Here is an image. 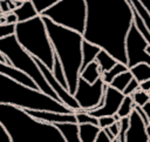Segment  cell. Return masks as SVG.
Returning <instances> with one entry per match:
<instances>
[{
    "instance_id": "83f0119b",
    "label": "cell",
    "mask_w": 150,
    "mask_h": 142,
    "mask_svg": "<svg viewBox=\"0 0 150 142\" xmlns=\"http://www.w3.org/2000/svg\"><path fill=\"white\" fill-rule=\"evenodd\" d=\"M59 1H61V0H32L33 5L36 8V11H38L39 14H42L46 9H48L49 7L54 6Z\"/></svg>"
},
{
    "instance_id": "836d02e7",
    "label": "cell",
    "mask_w": 150,
    "mask_h": 142,
    "mask_svg": "<svg viewBox=\"0 0 150 142\" xmlns=\"http://www.w3.org/2000/svg\"><path fill=\"white\" fill-rule=\"evenodd\" d=\"M5 21H6V23H18V18L14 14V12L11 11L5 15Z\"/></svg>"
},
{
    "instance_id": "f6af8a7d",
    "label": "cell",
    "mask_w": 150,
    "mask_h": 142,
    "mask_svg": "<svg viewBox=\"0 0 150 142\" xmlns=\"http://www.w3.org/2000/svg\"><path fill=\"white\" fill-rule=\"evenodd\" d=\"M21 1H22V2H25V1H28V0H21Z\"/></svg>"
},
{
    "instance_id": "f1b7e54d",
    "label": "cell",
    "mask_w": 150,
    "mask_h": 142,
    "mask_svg": "<svg viewBox=\"0 0 150 142\" xmlns=\"http://www.w3.org/2000/svg\"><path fill=\"white\" fill-rule=\"evenodd\" d=\"M16 23H0V39L7 38L15 33Z\"/></svg>"
},
{
    "instance_id": "30bf717a",
    "label": "cell",
    "mask_w": 150,
    "mask_h": 142,
    "mask_svg": "<svg viewBox=\"0 0 150 142\" xmlns=\"http://www.w3.org/2000/svg\"><path fill=\"white\" fill-rule=\"evenodd\" d=\"M35 61H36L39 68L41 69V72L43 73L46 80H47L48 83H49V86L52 87V89L54 90V93L56 94V96L59 97L60 102H62L66 107H68V108L71 109L73 111L80 110V106H79V103H77L75 96H74L67 88H64V87L55 79V76L53 75L52 70H50L46 65H43V63H42L40 60H38V59H35Z\"/></svg>"
},
{
    "instance_id": "4dcf8cb0",
    "label": "cell",
    "mask_w": 150,
    "mask_h": 142,
    "mask_svg": "<svg viewBox=\"0 0 150 142\" xmlns=\"http://www.w3.org/2000/svg\"><path fill=\"white\" fill-rule=\"evenodd\" d=\"M115 122H117L116 121V119L114 117V115L112 116H102V117H98V127L101 128V129H103V128H108V127H110L112 123H115Z\"/></svg>"
},
{
    "instance_id": "ffe728a7",
    "label": "cell",
    "mask_w": 150,
    "mask_h": 142,
    "mask_svg": "<svg viewBox=\"0 0 150 142\" xmlns=\"http://www.w3.org/2000/svg\"><path fill=\"white\" fill-rule=\"evenodd\" d=\"M95 61L98 63L102 74L105 73V72H108L109 69H111V68L118 62L114 56H111V55H110L108 52H105L104 49H101V50H100V53L97 54Z\"/></svg>"
},
{
    "instance_id": "8992f818",
    "label": "cell",
    "mask_w": 150,
    "mask_h": 142,
    "mask_svg": "<svg viewBox=\"0 0 150 142\" xmlns=\"http://www.w3.org/2000/svg\"><path fill=\"white\" fill-rule=\"evenodd\" d=\"M0 50L1 53L8 59L9 65L15 67L16 69L21 70L26 75H28L36 84L38 89L45 93L46 95L53 97L56 101H60L52 87L49 86L48 81L46 80L43 73L39 68L35 58L30 55L18 41L15 34L9 35L7 38L0 39ZM62 103V102H61Z\"/></svg>"
},
{
    "instance_id": "52a82bcc",
    "label": "cell",
    "mask_w": 150,
    "mask_h": 142,
    "mask_svg": "<svg viewBox=\"0 0 150 142\" xmlns=\"http://www.w3.org/2000/svg\"><path fill=\"white\" fill-rule=\"evenodd\" d=\"M40 15L83 34L87 20V4L86 0H61Z\"/></svg>"
},
{
    "instance_id": "d590c367",
    "label": "cell",
    "mask_w": 150,
    "mask_h": 142,
    "mask_svg": "<svg viewBox=\"0 0 150 142\" xmlns=\"http://www.w3.org/2000/svg\"><path fill=\"white\" fill-rule=\"evenodd\" d=\"M141 108L143 109V111L145 113V115H146V116L150 119V101H148V102H146V103H145L143 107H141Z\"/></svg>"
},
{
    "instance_id": "e575fe53",
    "label": "cell",
    "mask_w": 150,
    "mask_h": 142,
    "mask_svg": "<svg viewBox=\"0 0 150 142\" xmlns=\"http://www.w3.org/2000/svg\"><path fill=\"white\" fill-rule=\"evenodd\" d=\"M109 128V130L112 133V135L115 136V137H117V135L120 134V129H121V124H120V121H117V122H115V123H112L110 127H108Z\"/></svg>"
},
{
    "instance_id": "7c38bea8",
    "label": "cell",
    "mask_w": 150,
    "mask_h": 142,
    "mask_svg": "<svg viewBox=\"0 0 150 142\" xmlns=\"http://www.w3.org/2000/svg\"><path fill=\"white\" fill-rule=\"evenodd\" d=\"M148 126L143 122L142 117L136 109L129 116V127L127 130V142H149Z\"/></svg>"
},
{
    "instance_id": "6da1fadb",
    "label": "cell",
    "mask_w": 150,
    "mask_h": 142,
    "mask_svg": "<svg viewBox=\"0 0 150 142\" xmlns=\"http://www.w3.org/2000/svg\"><path fill=\"white\" fill-rule=\"evenodd\" d=\"M87 20L83 39L128 63L125 40L132 25V9L127 0H86Z\"/></svg>"
},
{
    "instance_id": "ba28073f",
    "label": "cell",
    "mask_w": 150,
    "mask_h": 142,
    "mask_svg": "<svg viewBox=\"0 0 150 142\" xmlns=\"http://www.w3.org/2000/svg\"><path fill=\"white\" fill-rule=\"evenodd\" d=\"M105 83L102 80V76L96 80L94 83H89L82 77L79 79L76 90L74 96L80 106L81 110L90 111L103 104Z\"/></svg>"
},
{
    "instance_id": "74e56055",
    "label": "cell",
    "mask_w": 150,
    "mask_h": 142,
    "mask_svg": "<svg viewBox=\"0 0 150 142\" xmlns=\"http://www.w3.org/2000/svg\"><path fill=\"white\" fill-rule=\"evenodd\" d=\"M0 5H1V8H2V11H5V12H11L9 5H8V0H5V1H0Z\"/></svg>"
},
{
    "instance_id": "44dd1931",
    "label": "cell",
    "mask_w": 150,
    "mask_h": 142,
    "mask_svg": "<svg viewBox=\"0 0 150 142\" xmlns=\"http://www.w3.org/2000/svg\"><path fill=\"white\" fill-rule=\"evenodd\" d=\"M130 72L132 73L134 79H136L139 83L145 82L150 79V65L148 63H137L130 68Z\"/></svg>"
},
{
    "instance_id": "8d00e7d4",
    "label": "cell",
    "mask_w": 150,
    "mask_h": 142,
    "mask_svg": "<svg viewBox=\"0 0 150 142\" xmlns=\"http://www.w3.org/2000/svg\"><path fill=\"white\" fill-rule=\"evenodd\" d=\"M139 88L143 89V90H145V92H149L150 90V79L148 81H145V82H142L139 84Z\"/></svg>"
},
{
    "instance_id": "b9f144b4",
    "label": "cell",
    "mask_w": 150,
    "mask_h": 142,
    "mask_svg": "<svg viewBox=\"0 0 150 142\" xmlns=\"http://www.w3.org/2000/svg\"><path fill=\"white\" fill-rule=\"evenodd\" d=\"M145 50H146V53L150 55V45H148V46H146V49H145Z\"/></svg>"
},
{
    "instance_id": "5b68a950",
    "label": "cell",
    "mask_w": 150,
    "mask_h": 142,
    "mask_svg": "<svg viewBox=\"0 0 150 142\" xmlns=\"http://www.w3.org/2000/svg\"><path fill=\"white\" fill-rule=\"evenodd\" d=\"M15 36L19 43L50 70L54 66V49L41 15L15 25Z\"/></svg>"
},
{
    "instance_id": "d6a6232c",
    "label": "cell",
    "mask_w": 150,
    "mask_h": 142,
    "mask_svg": "<svg viewBox=\"0 0 150 142\" xmlns=\"http://www.w3.org/2000/svg\"><path fill=\"white\" fill-rule=\"evenodd\" d=\"M0 142H12L11 137L8 135V133L6 131V129L2 127V124L0 123Z\"/></svg>"
},
{
    "instance_id": "ab89813d",
    "label": "cell",
    "mask_w": 150,
    "mask_h": 142,
    "mask_svg": "<svg viewBox=\"0 0 150 142\" xmlns=\"http://www.w3.org/2000/svg\"><path fill=\"white\" fill-rule=\"evenodd\" d=\"M0 61H1V62H5V63H8V65H9V61H8V59H7V58H6V56H5V55L1 53V50H0Z\"/></svg>"
},
{
    "instance_id": "ee69618b",
    "label": "cell",
    "mask_w": 150,
    "mask_h": 142,
    "mask_svg": "<svg viewBox=\"0 0 150 142\" xmlns=\"http://www.w3.org/2000/svg\"><path fill=\"white\" fill-rule=\"evenodd\" d=\"M112 142H118V141H117V138H116V137H115V138H114V140H112Z\"/></svg>"
},
{
    "instance_id": "4316f807",
    "label": "cell",
    "mask_w": 150,
    "mask_h": 142,
    "mask_svg": "<svg viewBox=\"0 0 150 142\" xmlns=\"http://www.w3.org/2000/svg\"><path fill=\"white\" fill-rule=\"evenodd\" d=\"M131 96L135 102V106H138V107H143L148 101H150V95L148 94V92H145L141 88L138 90H136Z\"/></svg>"
},
{
    "instance_id": "8fae6325",
    "label": "cell",
    "mask_w": 150,
    "mask_h": 142,
    "mask_svg": "<svg viewBox=\"0 0 150 142\" xmlns=\"http://www.w3.org/2000/svg\"><path fill=\"white\" fill-rule=\"evenodd\" d=\"M124 94L117 89H115L114 87H111L110 84H105V89H104V97H103V104L94 110L88 111L90 115L95 116V117H102V116H112L115 114H117L118 108L124 99Z\"/></svg>"
},
{
    "instance_id": "9c48e42d",
    "label": "cell",
    "mask_w": 150,
    "mask_h": 142,
    "mask_svg": "<svg viewBox=\"0 0 150 142\" xmlns=\"http://www.w3.org/2000/svg\"><path fill=\"white\" fill-rule=\"evenodd\" d=\"M149 43L144 39V36L138 32L136 26L132 23L125 40V52L128 60V68L130 69L137 63H148L150 65V55L146 53V46Z\"/></svg>"
},
{
    "instance_id": "1f68e13d",
    "label": "cell",
    "mask_w": 150,
    "mask_h": 142,
    "mask_svg": "<svg viewBox=\"0 0 150 142\" xmlns=\"http://www.w3.org/2000/svg\"><path fill=\"white\" fill-rule=\"evenodd\" d=\"M94 142H112V141L109 138V136L107 135V133L104 131V129H101L100 133H98V135H97V137H96V140Z\"/></svg>"
},
{
    "instance_id": "603a6c76",
    "label": "cell",
    "mask_w": 150,
    "mask_h": 142,
    "mask_svg": "<svg viewBox=\"0 0 150 142\" xmlns=\"http://www.w3.org/2000/svg\"><path fill=\"white\" fill-rule=\"evenodd\" d=\"M127 70H129V68H128V66H127L125 63L117 62L111 69H109L108 72H105V73L102 74V80L104 81L105 84H110V82H111L117 75H120V74H122L123 72H127Z\"/></svg>"
},
{
    "instance_id": "f35d334b",
    "label": "cell",
    "mask_w": 150,
    "mask_h": 142,
    "mask_svg": "<svg viewBox=\"0 0 150 142\" xmlns=\"http://www.w3.org/2000/svg\"><path fill=\"white\" fill-rule=\"evenodd\" d=\"M103 129H104V131H105V133H107V135H108V136H109V138H110V140H111V141H112V140H114V138H115V136H114V135H112V133H111V131H110V130H109V128H103Z\"/></svg>"
},
{
    "instance_id": "7a4b0ae2",
    "label": "cell",
    "mask_w": 150,
    "mask_h": 142,
    "mask_svg": "<svg viewBox=\"0 0 150 142\" xmlns=\"http://www.w3.org/2000/svg\"><path fill=\"white\" fill-rule=\"evenodd\" d=\"M0 123L12 142H66L55 124L40 121L15 106L0 104Z\"/></svg>"
},
{
    "instance_id": "60d3db41",
    "label": "cell",
    "mask_w": 150,
    "mask_h": 142,
    "mask_svg": "<svg viewBox=\"0 0 150 142\" xmlns=\"http://www.w3.org/2000/svg\"><path fill=\"white\" fill-rule=\"evenodd\" d=\"M139 1H141V2L146 7V9L150 12V0H139Z\"/></svg>"
},
{
    "instance_id": "f546056e",
    "label": "cell",
    "mask_w": 150,
    "mask_h": 142,
    "mask_svg": "<svg viewBox=\"0 0 150 142\" xmlns=\"http://www.w3.org/2000/svg\"><path fill=\"white\" fill-rule=\"evenodd\" d=\"M139 82L136 80V79H132L129 83H128V86L125 87V89L123 90V94L125 95V96H129V95H132L136 90H138L139 89Z\"/></svg>"
},
{
    "instance_id": "e0dca14e",
    "label": "cell",
    "mask_w": 150,
    "mask_h": 142,
    "mask_svg": "<svg viewBox=\"0 0 150 142\" xmlns=\"http://www.w3.org/2000/svg\"><path fill=\"white\" fill-rule=\"evenodd\" d=\"M101 48L87 40H83L82 42V68L81 70L87 66L89 65L90 62L95 61L97 54L100 53Z\"/></svg>"
},
{
    "instance_id": "4fadbf2b",
    "label": "cell",
    "mask_w": 150,
    "mask_h": 142,
    "mask_svg": "<svg viewBox=\"0 0 150 142\" xmlns=\"http://www.w3.org/2000/svg\"><path fill=\"white\" fill-rule=\"evenodd\" d=\"M26 111L43 122L47 123H77L76 122V116L75 113H70V114H62V113H57V111H49V110H34V109H26Z\"/></svg>"
},
{
    "instance_id": "7402d4cb",
    "label": "cell",
    "mask_w": 150,
    "mask_h": 142,
    "mask_svg": "<svg viewBox=\"0 0 150 142\" xmlns=\"http://www.w3.org/2000/svg\"><path fill=\"white\" fill-rule=\"evenodd\" d=\"M132 79H134L132 73H131V72H130V69H129V70L123 72L122 74L117 75V76H116V77L110 82V86H111V87H114L115 89H117V90H120V92H122V93H123V90L125 89V87L128 86V83H129Z\"/></svg>"
},
{
    "instance_id": "484cf974",
    "label": "cell",
    "mask_w": 150,
    "mask_h": 142,
    "mask_svg": "<svg viewBox=\"0 0 150 142\" xmlns=\"http://www.w3.org/2000/svg\"><path fill=\"white\" fill-rule=\"evenodd\" d=\"M75 116H76V122L79 124H83V123H90V124H95L98 126V119L90 115L88 111L86 110H77L75 111Z\"/></svg>"
},
{
    "instance_id": "ac0fdd59",
    "label": "cell",
    "mask_w": 150,
    "mask_h": 142,
    "mask_svg": "<svg viewBox=\"0 0 150 142\" xmlns=\"http://www.w3.org/2000/svg\"><path fill=\"white\" fill-rule=\"evenodd\" d=\"M101 76H102V73H101L100 66L96 61H93L89 65H87L80 73V77H82L83 80H86L89 83H94Z\"/></svg>"
},
{
    "instance_id": "277c9868",
    "label": "cell",
    "mask_w": 150,
    "mask_h": 142,
    "mask_svg": "<svg viewBox=\"0 0 150 142\" xmlns=\"http://www.w3.org/2000/svg\"><path fill=\"white\" fill-rule=\"evenodd\" d=\"M0 104L15 106L22 109L49 110L62 114L75 113L60 101L46 95L39 89L25 86L13 77L0 73Z\"/></svg>"
},
{
    "instance_id": "3957f363",
    "label": "cell",
    "mask_w": 150,
    "mask_h": 142,
    "mask_svg": "<svg viewBox=\"0 0 150 142\" xmlns=\"http://www.w3.org/2000/svg\"><path fill=\"white\" fill-rule=\"evenodd\" d=\"M43 18L54 54L59 58L68 84V90L74 95L82 68L83 35L76 31L60 26L48 18Z\"/></svg>"
},
{
    "instance_id": "d4e9b609",
    "label": "cell",
    "mask_w": 150,
    "mask_h": 142,
    "mask_svg": "<svg viewBox=\"0 0 150 142\" xmlns=\"http://www.w3.org/2000/svg\"><path fill=\"white\" fill-rule=\"evenodd\" d=\"M52 73H53V75L55 76V79H56L64 88L68 89V84H67V80H66V75H64L62 65H61V62H60V60H59V58H57L56 55H54V66H53Z\"/></svg>"
},
{
    "instance_id": "7bdbcfd3",
    "label": "cell",
    "mask_w": 150,
    "mask_h": 142,
    "mask_svg": "<svg viewBox=\"0 0 150 142\" xmlns=\"http://www.w3.org/2000/svg\"><path fill=\"white\" fill-rule=\"evenodd\" d=\"M148 134H149V142H150V126H148Z\"/></svg>"
},
{
    "instance_id": "2e32d148",
    "label": "cell",
    "mask_w": 150,
    "mask_h": 142,
    "mask_svg": "<svg viewBox=\"0 0 150 142\" xmlns=\"http://www.w3.org/2000/svg\"><path fill=\"white\" fill-rule=\"evenodd\" d=\"M14 14L16 15L18 18V22H22V21H27V20H30L38 15H40L36 11V8L34 7L32 0H28V1H25L20 7L15 8L14 11Z\"/></svg>"
},
{
    "instance_id": "5bb4252c",
    "label": "cell",
    "mask_w": 150,
    "mask_h": 142,
    "mask_svg": "<svg viewBox=\"0 0 150 142\" xmlns=\"http://www.w3.org/2000/svg\"><path fill=\"white\" fill-rule=\"evenodd\" d=\"M0 73L13 77L14 80H16V81L23 83V84L27 86V87L38 89L35 82H34L28 75H26L25 73H22V72L19 70V69H16V68L13 67L12 65H8V63H5V62H1V61H0Z\"/></svg>"
},
{
    "instance_id": "9a60e30c",
    "label": "cell",
    "mask_w": 150,
    "mask_h": 142,
    "mask_svg": "<svg viewBox=\"0 0 150 142\" xmlns=\"http://www.w3.org/2000/svg\"><path fill=\"white\" fill-rule=\"evenodd\" d=\"M55 126L61 131L66 142H82L80 138L79 123H56Z\"/></svg>"
},
{
    "instance_id": "cb8c5ba5",
    "label": "cell",
    "mask_w": 150,
    "mask_h": 142,
    "mask_svg": "<svg viewBox=\"0 0 150 142\" xmlns=\"http://www.w3.org/2000/svg\"><path fill=\"white\" fill-rule=\"evenodd\" d=\"M135 109V102L132 100V96L129 95V96H124L120 108H118V111H117V115L123 119V117H129L130 114L132 113V110Z\"/></svg>"
},
{
    "instance_id": "d6986e66",
    "label": "cell",
    "mask_w": 150,
    "mask_h": 142,
    "mask_svg": "<svg viewBox=\"0 0 150 142\" xmlns=\"http://www.w3.org/2000/svg\"><path fill=\"white\" fill-rule=\"evenodd\" d=\"M79 126H80V138L82 142H94L101 130L98 126L90 123H83Z\"/></svg>"
}]
</instances>
